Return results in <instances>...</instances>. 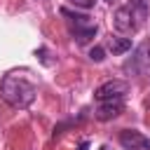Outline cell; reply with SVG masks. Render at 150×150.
<instances>
[{
	"mask_svg": "<svg viewBox=\"0 0 150 150\" xmlns=\"http://www.w3.org/2000/svg\"><path fill=\"white\" fill-rule=\"evenodd\" d=\"M120 145L124 150H150V138L136 129H124L120 131Z\"/></svg>",
	"mask_w": 150,
	"mask_h": 150,
	"instance_id": "cell-5",
	"label": "cell"
},
{
	"mask_svg": "<svg viewBox=\"0 0 150 150\" xmlns=\"http://www.w3.org/2000/svg\"><path fill=\"white\" fill-rule=\"evenodd\" d=\"M108 49H110L115 56H120V54H124V52H129V49H131V38L112 35V38L108 40Z\"/></svg>",
	"mask_w": 150,
	"mask_h": 150,
	"instance_id": "cell-7",
	"label": "cell"
},
{
	"mask_svg": "<svg viewBox=\"0 0 150 150\" xmlns=\"http://www.w3.org/2000/svg\"><path fill=\"white\" fill-rule=\"evenodd\" d=\"M87 148H89V141H82V143L77 145V150H87Z\"/></svg>",
	"mask_w": 150,
	"mask_h": 150,
	"instance_id": "cell-10",
	"label": "cell"
},
{
	"mask_svg": "<svg viewBox=\"0 0 150 150\" xmlns=\"http://www.w3.org/2000/svg\"><path fill=\"white\" fill-rule=\"evenodd\" d=\"M148 59H150V45H148Z\"/></svg>",
	"mask_w": 150,
	"mask_h": 150,
	"instance_id": "cell-12",
	"label": "cell"
},
{
	"mask_svg": "<svg viewBox=\"0 0 150 150\" xmlns=\"http://www.w3.org/2000/svg\"><path fill=\"white\" fill-rule=\"evenodd\" d=\"M122 110H124V101H103V103H98V108H96V120H101V122L112 120V117H117Z\"/></svg>",
	"mask_w": 150,
	"mask_h": 150,
	"instance_id": "cell-6",
	"label": "cell"
},
{
	"mask_svg": "<svg viewBox=\"0 0 150 150\" xmlns=\"http://www.w3.org/2000/svg\"><path fill=\"white\" fill-rule=\"evenodd\" d=\"M98 150H108V148H105V145H101V148H98Z\"/></svg>",
	"mask_w": 150,
	"mask_h": 150,
	"instance_id": "cell-11",
	"label": "cell"
},
{
	"mask_svg": "<svg viewBox=\"0 0 150 150\" xmlns=\"http://www.w3.org/2000/svg\"><path fill=\"white\" fill-rule=\"evenodd\" d=\"M35 84L19 73H9L0 80V96L12 108H28L35 101Z\"/></svg>",
	"mask_w": 150,
	"mask_h": 150,
	"instance_id": "cell-1",
	"label": "cell"
},
{
	"mask_svg": "<svg viewBox=\"0 0 150 150\" xmlns=\"http://www.w3.org/2000/svg\"><path fill=\"white\" fill-rule=\"evenodd\" d=\"M70 5H75V7H82V9H91L94 7V0H68Z\"/></svg>",
	"mask_w": 150,
	"mask_h": 150,
	"instance_id": "cell-9",
	"label": "cell"
},
{
	"mask_svg": "<svg viewBox=\"0 0 150 150\" xmlns=\"http://www.w3.org/2000/svg\"><path fill=\"white\" fill-rule=\"evenodd\" d=\"M89 59L96 61V63H101V61L105 59V49H103V47H91V49H89Z\"/></svg>",
	"mask_w": 150,
	"mask_h": 150,
	"instance_id": "cell-8",
	"label": "cell"
},
{
	"mask_svg": "<svg viewBox=\"0 0 150 150\" xmlns=\"http://www.w3.org/2000/svg\"><path fill=\"white\" fill-rule=\"evenodd\" d=\"M145 2H148V0H145Z\"/></svg>",
	"mask_w": 150,
	"mask_h": 150,
	"instance_id": "cell-14",
	"label": "cell"
},
{
	"mask_svg": "<svg viewBox=\"0 0 150 150\" xmlns=\"http://www.w3.org/2000/svg\"><path fill=\"white\" fill-rule=\"evenodd\" d=\"M127 91H129V84L124 80H108L94 91V98L98 103H103V101H124Z\"/></svg>",
	"mask_w": 150,
	"mask_h": 150,
	"instance_id": "cell-3",
	"label": "cell"
},
{
	"mask_svg": "<svg viewBox=\"0 0 150 150\" xmlns=\"http://www.w3.org/2000/svg\"><path fill=\"white\" fill-rule=\"evenodd\" d=\"M61 14L68 19L70 33L75 35L77 45H87V42L96 35V23H91V21H89V16H84V14H75V12L66 9V7L61 9Z\"/></svg>",
	"mask_w": 150,
	"mask_h": 150,
	"instance_id": "cell-2",
	"label": "cell"
},
{
	"mask_svg": "<svg viewBox=\"0 0 150 150\" xmlns=\"http://www.w3.org/2000/svg\"><path fill=\"white\" fill-rule=\"evenodd\" d=\"M112 23H115V28L120 30V33H124V35H131V33H136L143 23L131 14V9L127 7V5H122V7H117L115 9V14H112Z\"/></svg>",
	"mask_w": 150,
	"mask_h": 150,
	"instance_id": "cell-4",
	"label": "cell"
},
{
	"mask_svg": "<svg viewBox=\"0 0 150 150\" xmlns=\"http://www.w3.org/2000/svg\"><path fill=\"white\" fill-rule=\"evenodd\" d=\"M108 2H112V0H108Z\"/></svg>",
	"mask_w": 150,
	"mask_h": 150,
	"instance_id": "cell-13",
	"label": "cell"
}]
</instances>
